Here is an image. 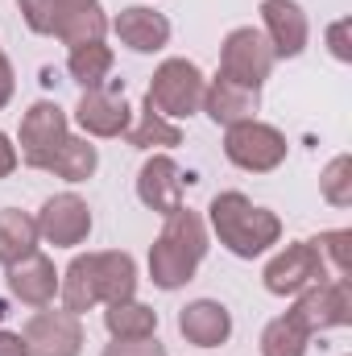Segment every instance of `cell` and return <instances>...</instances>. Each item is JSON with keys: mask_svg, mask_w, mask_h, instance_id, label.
<instances>
[{"mask_svg": "<svg viewBox=\"0 0 352 356\" xmlns=\"http://www.w3.org/2000/svg\"><path fill=\"white\" fill-rule=\"evenodd\" d=\"M21 340H25L29 356H79L83 327H79V315H71V311H38L25 323Z\"/></svg>", "mask_w": 352, "mask_h": 356, "instance_id": "9", "label": "cell"}, {"mask_svg": "<svg viewBox=\"0 0 352 356\" xmlns=\"http://www.w3.org/2000/svg\"><path fill=\"white\" fill-rule=\"evenodd\" d=\"M91 269H95V290L99 302H125L137 290V266L129 253H91Z\"/></svg>", "mask_w": 352, "mask_h": 356, "instance_id": "19", "label": "cell"}, {"mask_svg": "<svg viewBox=\"0 0 352 356\" xmlns=\"http://www.w3.org/2000/svg\"><path fill=\"white\" fill-rule=\"evenodd\" d=\"M0 356H29L25 353V340L13 336V332H0Z\"/></svg>", "mask_w": 352, "mask_h": 356, "instance_id": "33", "label": "cell"}, {"mask_svg": "<svg viewBox=\"0 0 352 356\" xmlns=\"http://www.w3.org/2000/svg\"><path fill=\"white\" fill-rule=\"evenodd\" d=\"M38 253V220L17 207L0 211V266H17L21 257Z\"/></svg>", "mask_w": 352, "mask_h": 356, "instance_id": "21", "label": "cell"}, {"mask_svg": "<svg viewBox=\"0 0 352 356\" xmlns=\"http://www.w3.org/2000/svg\"><path fill=\"white\" fill-rule=\"evenodd\" d=\"M91 232V207L79 195H54L38 211V236H46L54 249H75Z\"/></svg>", "mask_w": 352, "mask_h": 356, "instance_id": "8", "label": "cell"}, {"mask_svg": "<svg viewBox=\"0 0 352 356\" xmlns=\"http://www.w3.org/2000/svg\"><path fill=\"white\" fill-rule=\"evenodd\" d=\"M178 332L199 344V348H220L228 336H232V315L224 302H211V298H195L182 307L178 315Z\"/></svg>", "mask_w": 352, "mask_h": 356, "instance_id": "15", "label": "cell"}, {"mask_svg": "<svg viewBox=\"0 0 352 356\" xmlns=\"http://www.w3.org/2000/svg\"><path fill=\"white\" fill-rule=\"evenodd\" d=\"M75 120L88 129L91 137H120L129 129V104H125V83L116 88H91L83 91Z\"/></svg>", "mask_w": 352, "mask_h": 356, "instance_id": "12", "label": "cell"}, {"mask_svg": "<svg viewBox=\"0 0 352 356\" xmlns=\"http://www.w3.org/2000/svg\"><path fill=\"white\" fill-rule=\"evenodd\" d=\"M307 332L303 327H294L286 315L282 319H273L269 327H265L262 336V356H307Z\"/></svg>", "mask_w": 352, "mask_h": 356, "instance_id": "26", "label": "cell"}, {"mask_svg": "<svg viewBox=\"0 0 352 356\" xmlns=\"http://www.w3.org/2000/svg\"><path fill=\"white\" fill-rule=\"evenodd\" d=\"M21 17L33 33H54L67 46H83V42H104V13L95 8V0H17Z\"/></svg>", "mask_w": 352, "mask_h": 356, "instance_id": "3", "label": "cell"}, {"mask_svg": "<svg viewBox=\"0 0 352 356\" xmlns=\"http://www.w3.org/2000/svg\"><path fill=\"white\" fill-rule=\"evenodd\" d=\"M294 327H303L307 336L328 332V327H344L352 319V294H349V277H328L315 282L307 290H298V302L286 315Z\"/></svg>", "mask_w": 352, "mask_h": 356, "instance_id": "5", "label": "cell"}, {"mask_svg": "<svg viewBox=\"0 0 352 356\" xmlns=\"http://www.w3.org/2000/svg\"><path fill=\"white\" fill-rule=\"evenodd\" d=\"M207 211H211V228H216L220 245L237 257H257L269 245H278V236H282V220L257 203H249L241 191L216 195Z\"/></svg>", "mask_w": 352, "mask_h": 356, "instance_id": "1", "label": "cell"}, {"mask_svg": "<svg viewBox=\"0 0 352 356\" xmlns=\"http://www.w3.org/2000/svg\"><path fill=\"white\" fill-rule=\"evenodd\" d=\"M125 137H129V145H137V149H154V145H182V129L170 124L166 116H158L150 104H145V112L137 116V124H129V129H125Z\"/></svg>", "mask_w": 352, "mask_h": 356, "instance_id": "25", "label": "cell"}, {"mask_svg": "<svg viewBox=\"0 0 352 356\" xmlns=\"http://www.w3.org/2000/svg\"><path fill=\"white\" fill-rule=\"evenodd\" d=\"M265 42L273 50V58H294L307 46V17L294 0H265Z\"/></svg>", "mask_w": 352, "mask_h": 356, "instance_id": "14", "label": "cell"}, {"mask_svg": "<svg viewBox=\"0 0 352 356\" xmlns=\"http://www.w3.org/2000/svg\"><path fill=\"white\" fill-rule=\"evenodd\" d=\"M8 290L29 302V307H46L58 290V273H54V261L42 257V253H29L21 257L17 266H8Z\"/></svg>", "mask_w": 352, "mask_h": 356, "instance_id": "17", "label": "cell"}, {"mask_svg": "<svg viewBox=\"0 0 352 356\" xmlns=\"http://www.w3.org/2000/svg\"><path fill=\"white\" fill-rule=\"evenodd\" d=\"M349 241H352L349 228H340V232H323V236L311 241L315 253H319V261L328 266L332 277H349Z\"/></svg>", "mask_w": 352, "mask_h": 356, "instance_id": "27", "label": "cell"}, {"mask_svg": "<svg viewBox=\"0 0 352 356\" xmlns=\"http://www.w3.org/2000/svg\"><path fill=\"white\" fill-rule=\"evenodd\" d=\"M104 323H108V332L116 340H150L158 332V311L145 307V302L125 298V302H112L104 311Z\"/></svg>", "mask_w": 352, "mask_h": 356, "instance_id": "22", "label": "cell"}, {"mask_svg": "<svg viewBox=\"0 0 352 356\" xmlns=\"http://www.w3.org/2000/svg\"><path fill=\"white\" fill-rule=\"evenodd\" d=\"M328 42H332V54L340 58V63H349L352 50H349V21H336L332 29H328Z\"/></svg>", "mask_w": 352, "mask_h": 356, "instance_id": "30", "label": "cell"}, {"mask_svg": "<svg viewBox=\"0 0 352 356\" xmlns=\"http://www.w3.org/2000/svg\"><path fill=\"white\" fill-rule=\"evenodd\" d=\"M17 170V149H13V141L0 133V178H8Z\"/></svg>", "mask_w": 352, "mask_h": 356, "instance_id": "31", "label": "cell"}, {"mask_svg": "<svg viewBox=\"0 0 352 356\" xmlns=\"http://www.w3.org/2000/svg\"><path fill=\"white\" fill-rule=\"evenodd\" d=\"M203 91H207V83H203V75H199L195 63H186V58H166V63L154 71V83H150L145 104H150L158 116L182 120V116H191V112L203 108Z\"/></svg>", "mask_w": 352, "mask_h": 356, "instance_id": "4", "label": "cell"}, {"mask_svg": "<svg viewBox=\"0 0 352 356\" xmlns=\"http://www.w3.org/2000/svg\"><path fill=\"white\" fill-rule=\"evenodd\" d=\"M224 154L232 166L249 170V175H269L286 162V137L273 129V124H262V120H241L228 129L224 137Z\"/></svg>", "mask_w": 352, "mask_h": 356, "instance_id": "6", "label": "cell"}, {"mask_svg": "<svg viewBox=\"0 0 352 356\" xmlns=\"http://www.w3.org/2000/svg\"><path fill=\"white\" fill-rule=\"evenodd\" d=\"M269 71H273V50H269L262 29L245 25V29H232L224 38V50H220V75L224 79L245 83V88H262Z\"/></svg>", "mask_w": 352, "mask_h": 356, "instance_id": "7", "label": "cell"}, {"mask_svg": "<svg viewBox=\"0 0 352 356\" xmlns=\"http://www.w3.org/2000/svg\"><path fill=\"white\" fill-rule=\"evenodd\" d=\"M13 88H17V83H13V67H8V58H4V50H0V108L13 99Z\"/></svg>", "mask_w": 352, "mask_h": 356, "instance_id": "32", "label": "cell"}, {"mask_svg": "<svg viewBox=\"0 0 352 356\" xmlns=\"http://www.w3.org/2000/svg\"><path fill=\"white\" fill-rule=\"evenodd\" d=\"M67 71L75 83H83V91L104 88L108 71H112V50L104 42H83V46H71V58H67Z\"/></svg>", "mask_w": 352, "mask_h": 356, "instance_id": "24", "label": "cell"}, {"mask_svg": "<svg viewBox=\"0 0 352 356\" xmlns=\"http://www.w3.org/2000/svg\"><path fill=\"white\" fill-rule=\"evenodd\" d=\"M328 277H332V273L319 261L315 245L303 241V245H290L286 253H278V257L265 266V290H269V294H298V290H307V286H315V282H328Z\"/></svg>", "mask_w": 352, "mask_h": 356, "instance_id": "10", "label": "cell"}, {"mask_svg": "<svg viewBox=\"0 0 352 356\" xmlns=\"http://www.w3.org/2000/svg\"><path fill=\"white\" fill-rule=\"evenodd\" d=\"M58 290H63V311H71V315H83V311H91V307L99 302V290H95V269H91V253H88V257H75V261H71L67 277L58 282Z\"/></svg>", "mask_w": 352, "mask_h": 356, "instance_id": "23", "label": "cell"}, {"mask_svg": "<svg viewBox=\"0 0 352 356\" xmlns=\"http://www.w3.org/2000/svg\"><path fill=\"white\" fill-rule=\"evenodd\" d=\"M71 133H67V112L54 104V99H38L25 120H21V158L29 166H38L54 145H63Z\"/></svg>", "mask_w": 352, "mask_h": 356, "instance_id": "11", "label": "cell"}, {"mask_svg": "<svg viewBox=\"0 0 352 356\" xmlns=\"http://www.w3.org/2000/svg\"><path fill=\"white\" fill-rule=\"evenodd\" d=\"M112 29H116V38H120L129 50H137V54H154V50H162V46L170 42V21H166L162 13L145 8V4L120 8V17L112 21Z\"/></svg>", "mask_w": 352, "mask_h": 356, "instance_id": "16", "label": "cell"}, {"mask_svg": "<svg viewBox=\"0 0 352 356\" xmlns=\"http://www.w3.org/2000/svg\"><path fill=\"white\" fill-rule=\"evenodd\" d=\"M203 108H207V116L216 124L232 129L241 120H253V112H257V88H245V83H232V79L216 75V83L203 91Z\"/></svg>", "mask_w": 352, "mask_h": 356, "instance_id": "18", "label": "cell"}, {"mask_svg": "<svg viewBox=\"0 0 352 356\" xmlns=\"http://www.w3.org/2000/svg\"><path fill=\"white\" fill-rule=\"evenodd\" d=\"M137 199L150 211H158V216L182 211V170L166 154H158V158H150L141 166V175H137Z\"/></svg>", "mask_w": 352, "mask_h": 356, "instance_id": "13", "label": "cell"}, {"mask_svg": "<svg viewBox=\"0 0 352 356\" xmlns=\"http://www.w3.org/2000/svg\"><path fill=\"white\" fill-rule=\"evenodd\" d=\"M207 253V228L195 211H175L166 216V228L162 236L154 241L150 249V273H154V286L162 290H178L182 282H191L195 266L203 261Z\"/></svg>", "mask_w": 352, "mask_h": 356, "instance_id": "2", "label": "cell"}, {"mask_svg": "<svg viewBox=\"0 0 352 356\" xmlns=\"http://www.w3.org/2000/svg\"><path fill=\"white\" fill-rule=\"evenodd\" d=\"M95 166H99L95 145L79 141V137H67L63 145H54V149L38 162V170H50V175L67 178V182H83V178H91L95 175Z\"/></svg>", "mask_w": 352, "mask_h": 356, "instance_id": "20", "label": "cell"}, {"mask_svg": "<svg viewBox=\"0 0 352 356\" xmlns=\"http://www.w3.org/2000/svg\"><path fill=\"white\" fill-rule=\"evenodd\" d=\"M352 162L349 158H336L328 170H323V178H319V186H323V199L328 203H336V207H349L352 203Z\"/></svg>", "mask_w": 352, "mask_h": 356, "instance_id": "28", "label": "cell"}, {"mask_svg": "<svg viewBox=\"0 0 352 356\" xmlns=\"http://www.w3.org/2000/svg\"><path fill=\"white\" fill-rule=\"evenodd\" d=\"M104 356H166V348L150 336V340H116L104 348Z\"/></svg>", "mask_w": 352, "mask_h": 356, "instance_id": "29", "label": "cell"}]
</instances>
